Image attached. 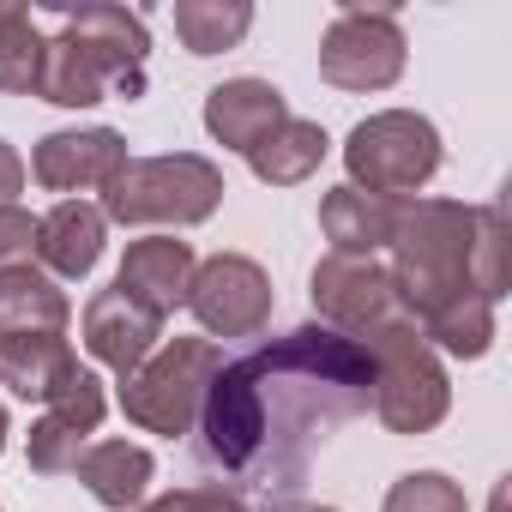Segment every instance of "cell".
<instances>
[{"mask_svg":"<svg viewBox=\"0 0 512 512\" xmlns=\"http://www.w3.org/2000/svg\"><path fill=\"white\" fill-rule=\"evenodd\" d=\"M404 55H410V43L398 31V13L350 0L320 37V79L338 91H386V85H398Z\"/></svg>","mask_w":512,"mask_h":512,"instance_id":"8","label":"cell"},{"mask_svg":"<svg viewBox=\"0 0 512 512\" xmlns=\"http://www.w3.org/2000/svg\"><path fill=\"white\" fill-rule=\"evenodd\" d=\"M109 241V217L85 199H61L49 217H37V260L61 278H91Z\"/></svg>","mask_w":512,"mask_h":512,"instance_id":"17","label":"cell"},{"mask_svg":"<svg viewBox=\"0 0 512 512\" xmlns=\"http://www.w3.org/2000/svg\"><path fill=\"white\" fill-rule=\"evenodd\" d=\"M470 235H476V205H458V199H404L398 205V223L386 241V253H392L386 278H392L410 326L452 296H476Z\"/></svg>","mask_w":512,"mask_h":512,"instance_id":"3","label":"cell"},{"mask_svg":"<svg viewBox=\"0 0 512 512\" xmlns=\"http://www.w3.org/2000/svg\"><path fill=\"white\" fill-rule=\"evenodd\" d=\"M223 169L199 151H163V157H127V169L103 187V217L145 229V223H175L193 229L223 205Z\"/></svg>","mask_w":512,"mask_h":512,"instance_id":"4","label":"cell"},{"mask_svg":"<svg viewBox=\"0 0 512 512\" xmlns=\"http://www.w3.org/2000/svg\"><path fill=\"white\" fill-rule=\"evenodd\" d=\"M362 410H374L368 344L314 320L217 368L193 422L199 464L241 488L290 500L308 476V458Z\"/></svg>","mask_w":512,"mask_h":512,"instance_id":"1","label":"cell"},{"mask_svg":"<svg viewBox=\"0 0 512 512\" xmlns=\"http://www.w3.org/2000/svg\"><path fill=\"white\" fill-rule=\"evenodd\" d=\"M37 260V217L25 205H0V272H25Z\"/></svg>","mask_w":512,"mask_h":512,"instance_id":"27","label":"cell"},{"mask_svg":"<svg viewBox=\"0 0 512 512\" xmlns=\"http://www.w3.org/2000/svg\"><path fill=\"white\" fill-rule=\"evenodd\" d=\"M344 169H350V187L404 205L440 175V133L416 109H380V115L350 127Z\"/></svg>","mask_w":512,"mask_h":512,"instance_id":"6","label":"cell"},{"mask_svg":"<svg viewBox=\"0 0 512 512\" xmlns=\"http://www.w3.org/2000/svg\"><path fill=\"white\" fill-rule=\"evenodd\" d=\"M79 344H85L103 368L133 374V368L163 344V320L109 284V290H97V296L85 302V314H79Z\"/></svg>","mask_w":512,"mask_h":512,"instance_id":"13","label":"cell"},{"mask_svg":"<svg viewBox=\"0 0 512 512\" xmlns=\"http://www.w3.org/2000/svg\"><path fill=\"white\" fill-rule=\"evenodd\" d=\"M362 344L374 356V416L392 434L440 428L446 410H452V380H446V362L428 350V338L410 320H392Z\"/></svg>","mask_w":512,"mask_h":512,"instance_id":"7","label":"cell"},{"mask_svg":"<svg viewBox=\"0 0 512 512\" xmlns=\"http://www.w3.org/2000/svg\"><path fill=\"white\" fill-rule=\"evenodd\" d=\"M7 434H13V428H7V404H0V452H7Z\"/></svg>","mask_w":512,"mask_h":512,"instance_id":"32","label":"cell"},{"mask_svg":"<svg viewBox=\"0 0 512 512\" xmlns=\"http://www.w3.org/2000/svg\"><path fill=\"white\" fill-rule=\"evenodd\" d=\"M193 247L175 241V235H145L127 247V260H121V278L115 290L133 296L139 308H151L157 320H169L175 308H187V290H193Z\"/></svg>","mask_w":512,"mask_h":512,"instance_id":"16","label":"cell"},{"mask_svg":"<svg viewBox=\"0 0 512 512\" xmlns=\"http://www.w3.org/2000/svg\"><path fill=\"white\" fill-rule=\"evenodd\" d=\"M121 169H127V139L115 127H61L37 139L25 175L49 193H91V187L103 193Z\"/></svg>","mask_w":512,"mask_h":512,"instance_id":"11","label":"cell"},{"mask_svg":"<svg viewBox=\"0 0 512 512\" xmlns=\"http://www.w3.org/2000/svg\"><path fill=\"white\" fill-rule=\"evenodd\" d=\"M217 368H223V350L211 338H169L133 374H121V392H115L121 416L133 428H145V434L181 440V434H193L199 404H205Z\"/></svg>","mask_w":512,"mask_h":512,"instance_id":"5","label":"cell"},{"mask_svg":"<svg viewBox=\"0 0 512 512\" xmlns=\"http://www.w3.org/2000/svg\"><path fill=\"white\" fill-rule=\"evenodd\" d=\"M416 332L428 338L434 356L446 350V356H458V362H476V356L494 350V302H482V296H452V302H440L434 314H422Z\"/></svg>","mask_w":512,"mask_h":512,"instance_id":"22","label":"cell"},{"mask_svg":"<svg viewBox=\"0 0 512 512\" xmlns=\"http://www.w3.org/2000/svg\"><path fill=\"white\" fill-rule=\"evenodd\" d=\"M253 31L247 0H175V37L187 55H223Z\"/></svg>","mask_w":512,"mask_h":512,"instance_id":"23","label":"cell"},{"mask_svg":"<svg viewBox=\"0 0 512 512\" xmlns=\"http://www.w3.org/2000/svg\"><path fill=\"white\" fill-rule=\"evenodd\" d=\"M392 223H398V205L374 199V193H362L350 181L320 199V229H326L332 253H350V260H374V253L392 241Z\"/></svg>","mask_w":512,"mask_h":512,"instance_id":"19","label":"cell"},{"mask_svg":"<svg viewBox=\"0 0 512 512\" xmlns=\"http://www.w3.org/2000/svg\"><path fill=\"white\" fill-rule=\"evenodd\" d=\"M73 320V302L67 290L25 266V272H0V338H13V332H67Z\"/></svg>","mask_w":512,"mask_h":512,"instance_id":"20","label":"cell"},{"mask_svg":"<svg viewBox=\"0 0 512 512\" xmlns=\"http://www.w3.org/2000/svg\"><path fill=\"white\" fill-rule=\"evenodd\" d=\"M73 476L91 488L97 506H109V512H133V506L145 500L151 476H157V458H151L145 446H133V440H91V446L79 452Z\"/></svg>","mask_w":512,"mask_h":512,"instance_id":"18","label":"cell"},{"mask_svg":"<svg viewBox=\"0 0 512 512\" xmlns=\"http://www.w3.org/2000/svg\"><path fill=\"white\" fill-rule=\"evenodd\" d=\"M380 512H470L464 506V488L440 470H410L386 488V506Z\"/></svg>","mask_w":512,"mask_h":512,"instance_id":"26","label":"cell"},{"mask_svg":"<svg viewBox=\"0 0 512 512\" xmlns=\"http://www.w3.org/2000/svg\"><path fill=\"white\" fill-rule=\"evenodd\" d=\"M19 193H25V157L0 139V205H19Z\"/></svg>","mask_w":512,"mask_h":512,"instance_id":"29","label":"cell"},{"mask_svg":"<svg viewBox=\"0 0 512 512\" xmlns=\"http://www.w3.org/2000/svg\"><path fill=\"white\" fill-rule=\"evenodd\" d=\"M284 121H290V103L266 79H223V85L205 91V133L223 151H241L247 157L260 139H272Z\"/></svg>","mask_w":512,"mask_h":512,"instance_id":"15","label":"cell"},{"mask_svg":"<svg viewBox=\"0 0 512 512\" xmlns=\"http://www.w3.org/2000/svg\"><path fill=\"white\" fill-rule=\"evenodd\" d=\"M79 356L67 344V332H13V338H0V386H7L13 398L25 404H55L73 392L79 380Z\"/></svg>","mask_w":512,"mask_h":512,"instance_id":"14","label":"cell"},{"mask_svg":"<svg viewBox=\"0 0 512 512\" xmlns=\"http://www.w3.org/2000/svg\"><path fill=\"white\" fill-rule=\"evenodd\" d=\"M145 55L151 31L127 7H79L61 13V37H43V67H37V97L55 109H91L121 85L127 97L145 85Z\"/></svg>","mask_w":512,"mask_h":512,"instance_id":"2","label":"cell"},{"mask_svg":"<svg viewBox=\"0 0 512 512\" xmlns=\"http://www.w3.org/2000/svg\"><path fill=\"white\" fill-rule=\"evenodd\" d=\"M103 410H109L103 380L85 368V374L73 380V392H67V398H55V404L31 422V440H25L31 470H37V476H73L79 452H85V446H91V434L103 428Z\"/></svg>","mask_w":512,"mask_h":512,"instance_id":"12","label":"cell"},{"mask_svg":"<svg viewBox=\"0 0 512 512\" xmlns=\"http://www.w3.org/2000/svg\"><path fill=\"white\" fill-rule=\"evenodd\" d=\"M133 512H247L235 488H169L157 500H139Z\"/></svg>","mask_w":512,"mask_h":512,"instance_id":"28","label":"cell"},{"mask_svg":"<svg viewBox=\"0 0 512 512\" xmlns=\"http://www.w3.org/2000/svg\"><path fill=\"white\" fill-rule=\"evenodd\" d=\"M488 512H512V488H506V482H494V494H488Z\"/></svg>","mask_w":512,"mask_h":512,"instance_id":"31","label":"cell"},{"mask_svg":"<svg viewBox=\"0 0 512 512\" xmlns=\"http://www.w3.org/2000/svg\"><path fill=\"white\" fill-rule=\"evenodd\" d=\"M308 296H314V314H320V326H332V332H344V338H374L380 326H392V320H404V308H398V290H392V278H386V266L380 260H350V253H326V260L314 266V278H308Z\"/></svg>","mask_w":512,"mask_h":512,"instance_id":"10","label":"cell"},{"mask_svg":"<svg viewBox=\"0 0 512 512\" xmlns=\"http://www.w3.org/2000/svg\"><path fill=\"white\" fill-rule=\"evenodd\" d=\"M266 512H338V506H314V500H272Z\"/></svg>","mask_w":512,"mask_h":512,"instance_id":"30","label":"cell"},{"mask_svg":"<svg viewBox=\"0 0 512 512\" xmlns=\"http://www.w3.org/2000/svg\"><path fill=\"white\" fill-rule=\"evenodd\" d=\"M326 151H332L326 127H320V121L290 115L272 139H260V145L247 151V163H253V175H260L266 187H302V181L326 163Z\"/></svg>","mask_w":512,"mask_h":512,"instance_id":"21","label":"cell"},{"mask_svg":"<svg viewBox=\"0 0 512 512\" xmlns=\"http://www.w3.org/2000/svg\"><path fill=\"white\" fill-rule=\"evenodd\" d=\"M272 278L260 260L247 253H211V260L193 266V290L187 308L205 326V338H260L272 320Z\"/></svg>","mask_w":512,"mask_h":512,"instance_id":"9","label":"cell"},{"mask_svg":"<svg viewBox=\"0 0 512 512\" xmlns=\"http://www.w3.org/2000/svg\"><path fill=\"white\" fill-rule=\"evenodd\" d=\"M470 284L482 302H500L512 290V229L500 205H476V235H470Z\"/></svg>","mask_w":512,"mask_h":512,"instance_id":"25","label":"cell"},{"mask_svg":"<svg viewBox=\"0 0 512 512\" xmlns=\"http://www.w3.org/2000/svg\"><path fill=\"white\" fill-rule=\"evenodd\" d=\"M37 67H43V31H37L31 7L25 0H0V91L31 97Z\"/></svg>","mask_w":512,"mask_h":512,"instance_id":"24","label":"cell"}]
</instances>
